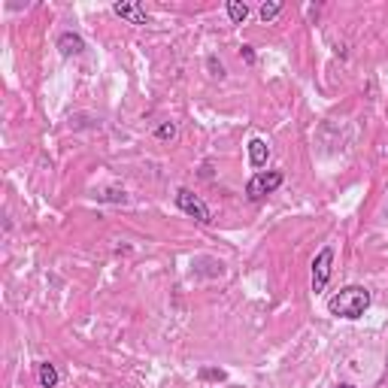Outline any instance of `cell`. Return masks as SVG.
I'll list each match as a JSON object with an SVG mask.
<instances>
[{
	"label": "cell",
	"instance_id": "1",
	"mask_svg": "<svg viewBox=\"0 0 388 388\" xmlns=\"http://www.w3.org/2000/svg\"><path fill=\"white\" fill-rule=\"evenodd\" d=\"M370 300L373 298L364 285H346V289H340L337 294L328 298V312L337 319H346V321H358L370 310Z\"/></svg>",
	"mask_w": 388,
	"mask_h": 388
},
{
	"label": "cell",
	"instance_id": "2",
	"mask_svg": "<svg viewBox=\"0 0 388 388\" xmlns=\"http://www.w3.org/2000/svg\"><path fill=\"white\" fill-rule=\"evenodd\" d=\"M285 182V173L282 170H267V173H255L252 179L246 182V198L252 203H261L267 194L279 191V186Z\"/></svg>",
	"mask_w": 388,
	"mask_h": 388
},
{
	"label": "cell",
	"instance_id": "3",
	"mask_svg": "<svg viewBox=\"0 0 388 388\" xmlns=\"http://www.w3.org/2000/svg\"><path fill=\"white\" fill-rule=\"evenodd\" d=\"M176 207L186 212V216H191L194 221H200V225H212V209L191 188H179L176 191Z\"/></svg>",
	"mask_w": 388,
	"mask_h": 388
},
{
	"label": "cell",
	"instance_id": "4",
	"mask_svg": "<svg viewBox=\"0 0 388 388\" xmlns=\"http://www.w3.org/2000/svg\"><path fill=\"white\" fill-rule=\"evenodd\" d=\"M331 270H334V246H321L319 255L312 258V291H325L331 282Z\"/></svg>",
	"mask_w": 388,
	"mask_h": 388
},
{
	"label": "cell",
	"instance_id": "5",
	"mask_svg": "<svg viewBox=\"0 0 388 388\" xmlns=\"http://www.w3.org/2000/svg\"><path fill=\"white\" fill-rule=\"evenodd\" d=\"M113 13L118 18H125L127 25H149V15H146V9L140 4H134V0H116Z\"/></svg>",
	"mask_w": 388,
	"mask_h": 388
},
{
	"label": "cell",
	"instance_id": "6",
	"mask_svg": "<svg viewBox=\"0 0 388 388\" xmlns=\"http://www.w3.org/2000/svg\"><path fill=\"white\" fill-rule=\"evenodd\" d=\"M55 49H58L64 58H76V55L85 52V40L73 31H64V34H58V40H55Z\"/></svg>",
	"mask_w": 388,
	"mask_h": 388
},
{
	"label": "cell",
	"instance_id": "7",
	"mask_svg": "<svg viewBox=\"0 0 388 388\" xmlns=\"http://www.w3.org/2000/svg\"><path fill=\"white\" fill-rule=\"evenodd\" d=\"M267 158H270V146H267L261 137H252V140H249V164L258 170L267 164Z\"/></svg>",
	"mask_w": 388,
	"mask_h": 388
},
{
	"label": "cell",
	"instance_id": "8",
	"mask_svg": "<svg viewBox=\"0 0 388 388\" xmlns=\"http://www.w3.org/2000/svg\"><path fill=\"white\" fill-rule=\"evenodd\" d=\"M36 382H40V388H58V382H61L58 367L49 361H40L36 364Z\"/></svg>",
	"mask_w": 388,
	"mask_h": 388
},
{
	"label": "cell",
	"instance_id": "9",
	"mask_svg": "<svg viewBox=\"0 0 388 388\" xmlns=\"http://www.w3.org/2000/svg\"><path fill=\"white\" fill-rule=\"evenodd\" d=\"M225 9H228V18L234 25H243L246 18H249V13H252V9H249V4H243V0H228Z\"/></svg>",
	"mask_w": 388,
	"mask_h": 388
},
{
	"label": "cell",
	"instance_id": "10",
	"mask_svg": "<svg viewBox=\"0 0 388 388\" xmlns=\"http://www.w3.org/2000/svg\"><path fill=\"white\" fill-rule=\"evenodd\" d=\"M282 9H285V6H282V0H270V4H261V9H258V15H261V22H264V25H270L273 18L282 13Z\"/></svg>",
	"mask_w": 388,
	"mask_h": 388
},
{
	"label": "cell",
	"instance_id": "11",
	"mask_svg": "<svg viewBox=\"0 0 388 388\" xmlns=\"http://www.w3.org/2000/svg\"><path fill=\"white\" fill-rule=\"evenodd\" d=\"M155 137H158L161 143H170V140H176V125H173V122H161L158 127H155Z\"/></svg>",
	"mask_w": 388,
	"mask_h": 388
},
{
	"label": "cell",
	"instance_id": "12",
	"mask_svg": "<svg viewBox=\"0 0 388 388\" xmlns=\"http://www.w3.org/2000/svg\"><path fill=\"white\" fill-rule=\"evenodd\" d=\"M200 380H207V382H225L228 373L221 370V367H200Z\"/></svg>",
	"mask_w": 388,
	"mask_h": 388
},
{
	"label": "cell",
	"instance_id": "13",
	"mask_svg": "<svg viewBox=\"0 0 388 388\" xmlns=\"http://www.w3.org/2000/svg\"><path fill=\"white\" fill-rule=\"evenodd\" d=\"M207 70H209V76H216V79H225L228 73H225V64H221L216 55H209L207 58Z\"/></svg>",
	"mask_w": 388,
	"mask_h": 388
},
{
	"label": "cell",
	"instance_id": "14",
	"mask_svg": "<svg viewBox=\"0 0 388 388\" xmlns=\"http://www.w3.org/2000/svg\"><path fill=\"white\" fill-rule=\"evenodd\" d=\"M100 200H109V203H125L127 200V194L122 191V188H109V191H104V194H97Z\"/></svg>",
	"mask_w": 388,
	"mask_h": 388
},
{
	"label": "cell",
	"instance_id": "15",
	"mask_svg": "<svg viewBox=\"0 0 388 388\" xmlns=\"http://www.w3.org/2000/svg\"><path fill=\"white\" fill-rule=\"evenodd\" d=\"M240 55H243V61L249 64V67H255V49H252V46H243V49H240Z\"/></svg>",
	"mask_w": 388,
	"mask_h": 388
},
{
	"label": "cell",
	"instance_id": "16",
	"mask_svg": "<svg viewBox=\"0 0 388 388\" xmlns=\"http://www.w3.org/2000/svg\"><path fill=\"white\" fill-rule=\"evenodd\" d=\"M334 388H355V385H349V382H340V385H334Z\"/></svg>",
	"mask_w": 388,
	"mask_h": 388
}]
</instances>
